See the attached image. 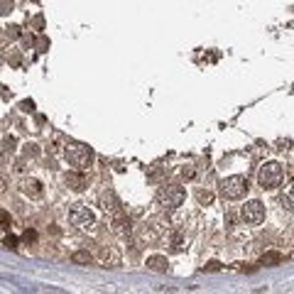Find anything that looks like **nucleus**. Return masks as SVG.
Listing matches in <instances>:
<instances>
[{
    "mask_svg": "<svg viewBox=\"0 0 294 294\" xmlns=\"http://www.w3.org/2000/svg\"><path fill=\"white\" fill-rule=\"evenodd\" d=\"M71 260L79 262V265H89V262H91V253H89V250H79V253H74V255H71Z\"/></svg>",
    "mask_w": 294,
    "mask_h": 294,
    "instance_id": "4468645a",
    "label": "nucleus"
},
{
    "mask_svg": "<svg viewBox=\"0 0 294 294\" xmlns=\"http://www.w3.org/2000/svg\"><path fill=\"white\" fill-rule=\"evenodd\" d=\"M101 262L106 267H115V265H120V253L115 248H103L101 250Z\"/></svg>",
    "mask_w": 294,
    "mask_h": 294,
    "instance_id": "9b49d317",
    "label": "nucleus"
},
{
    "mask_svg": "<svg viewBox=\"0 0 294 294\" xmlns=\"http://www.w3.org/2000/svg\"><path fill=\"white\" fill-rule=\"evenodd\" d=\"M184 248H186V245H184V236H181V233H172V250H174V253H181Z\"/></svg>",
    "mask_w": 294,
    "mask_h": 294,
    "instance_id": "2eb2a0df",
    "label": "nucleus"
},
{
    "mask_svg": "<svg viewBox=\"0 0 294 294\" xmlns=\"http://www.w3.org/2000/svg\"><path fill=\"white\" fill-rule=\"evenodd\" d=\"M67 162L71 167H79V170H86L93 164V150L86 145H71L67 147Z\"/></svg>",
    "mask_w": 294,
    "mask_h": 294,
    "instance_id": "39448f33",
    "label": "nucleus"
},
{
    "mask_svg": "<svg viewBox=\"0 0 294 294\" xmlns=\"http://www.w3.org/2000/svg\"><path fill=\"white\" fill-rule=\"evenodd\" d=\"M240 216H243V221H245V223L258 226V223L265 221V204H260V201H255V199H253V201H248V204L243 206Z\"/></svg>",
    "mask_w": 294,
    "mask_h": 294,
    "instance_id": "423d86ee",
    "label": "nucleus"
},
{
    "mask_svg": "<svg viewBox=\"0 0 294 294\" xmlns=\"http://www.w3.org/2000/svg\"><path fill=\"white\" fill-rule=\"evenodd\" d=\"M67 184L74 189V192H81V189H86V177H83V174H76V172H69Z\"/></svg>",
    "mask_w": 294,
    "mask_h": 294,
    "instance_id": "f8f14e48",
    "label": "nucleus"
},
{
    "mask_svg": "<svg viewBox=\"0 0 294 294\" xmlns=\"http://www.w3.org/2000/svg\"><path fill=\"white\" fill-rule=\"evenodd\" d=\"M284 179V167L280 162H265L258 172V184L262 189H277Z\"/></svg>",
    "mask_w": 294,
    "mask_h": 294,
    "instance_id": "f257e3e1",
    "label": "nucleus"
},
{
    "mask_svg": "<svg viewBox=\"0 0 294 294\" xmlns=\"http://www.w3.org/2000/svg\"><path fill=\"white\" fill-rule=\"evenodd\" d=\"M23 240L25 243H37V230H25Z\"/></svg>",
    "mask_w": 294,
    "mask_h": 294,
    "instance_id": "a211bd4d",
    "label": "nucleus"
},
{
    "mask_svg": "<svg viewBox=\"0 0 294 294\" xmlns=\"http://www.w3.org/2000/svg\"><path fill=\"white\" fill-rule=\"evenodd\" d=\"M0 226L10 228V214L8 211H0Z\"/></svg>",
    "mask_w": 294,
    "mask_h": 294,
    "instance_id": "aec40b11",
    "label": "nucleus"
},
{
    "mask_svg": "<svg viewBox=\"0 0 294 294\" xmlns=\"http://www.w3.org/2000/svg\"><path fill=\"white\" fill-rule=\"evenodd\" d=\"M69 221L76 228H83V230H91L96 226V216L86 204H74L69 208Z\"/></svg>",
    "mask_w": 294,
    "mask_h": 294,
    "instance_id": "20e7f679",
    "label": "nucleus"
},
{
    "mask_svg": "<svg viewBox=\"0 0 294 294\" xmlns=\"http://www.w3.org/2000/svg\"><path fill=\"white\" fill-rule=\"evenodd\" d=\"M20 192H23L25 196H30V199H39V196L45 194V189H42V181H39V179L27 177V179L20 181Z\"/></svg>",
    "mask_w": 294,
    "mask_h": 294,
    "instance_id": "0eeeda50",
    "label": "nucleus"
},
{
    "mask_svg": "<svg viewBox=\"0 0 294 294\" xmlns=\"http://www.w3.org/2000/svg\"><path fill=\"white\" fill-rule=\"evenodd\" d=\"M3 245H5V248H12V250H15V248H17V238H15V236H8L5 240H3Z\"/></svg>",
    "mask_w": 294,
    "mask_h": 294,
    "instance_id": "6ab92c4d",
    "label": "nucleus"
},
{
    "mask_svg": "<svg viewBox=\"0 0 294 294\" xmlns=\"http://www.w3.org/2000/svg\"><path fill=\"white\" fill-rule=\"evenodd\" d=\"M184 199H186V192L181 189V186H162L157 194V204L164 208V211H174V208H179L184 204Z\"/></svg>",
    "mask_w": 294,
    "mask_h": 294,
    "instance_id": "7ed1b4c3",
    "label": "nucleus"
},
{
    "mask_svg": "<svg viewBox=\"0 0 294 294\" xmlns=\"http://www.w3.org/2000/svg\"><path fill=\"white\" fill-rule=\"evenodd\" d=\"M181 177H184V179H192L194 170H192V167H184V170H181Z\"/></svg>",
    "mask_w": 294,
    "mask_h": 294,
    "instance_id": "4be33fe9",
    "label": "nucleus"
},
{
    "mask_svg": "<svg viewBox=\"0 0 294 294\" xmlns=\"http://www.w3.org/2000/svg\"><path fill=\"white\" fill-rule=\"evenodd\" d=\"M5 186H8V179H5V177H3V174H0V194L5 192Z\"/></svg>",
    "mask_w": 294,
    "mask_h": 294,
    "instance_id": "5701e85b",
    "label": "nucleus"
},
{
    "mask_svg": "<svg viewBox=\"0 0 294 294\" xmlns=\"http://www.w3.org/2000/svg\"><path fill=\"white\" fill-rule=\"evenodd\" d=\"M111 226H113V233H118V236H130V230H133V228H130V218L125 214H120V211L113 216Z\"/></svg>",
    "mask_w": 294,
    "mask_h": 294,
    "instance_id": "6e6552de",
    "label": "nucleus"
},
{
    "mask_svg": "<svg viewBox=\"0 0 294 294\" xmlns=\"http://www.w3.org/2000/svg\"><path fill=\"white\" fill-rule=\"evenodd\" d=\"M98 206H101L103 211H115V208H118V196H115L113 189L101 192V196H98Z\"/></svg>",
    "mask_w": 294,
    "mask_h": 294,
    "instance_id": "1a4fd4ad",
    "label": "nucleus"
},
{
    "mask_svg": "<svg viewBox=\"0 0 294 294\" xmlns=\"http://www.w3.org/2000/svg\"><path fill=\"white\" fill-rule=\"evenodd\" d=\"M280 262H282V255H280L277 250H267V253L262 255L260 265H265V267H277Z\"/></svg>",
    "mask_w": 294,
    "mask_h": 294,
    "instance_id": "ddd939ff",
    "label": "nucleus"
},
{
    "mask_svg": "<svg viewBox=\"0 0 294 294\" xmlns=\"http://www.w3.org/2000/svg\"><path fill=\"white\" fill-rule=\"evenodd\" d=\"M204 270H208V272H218V270H221V262H218V260L206 262V267H204Z\"/></svg>",
    "mask_w": 294,
    "mask_h": 294,
    "instance_id": "412c9836",
    "label": "nucleus"
},
{
    "mask_svg": "<svg viewBox=\"0 0 294 294\" xmlns=\"http://www.w3.org/2000/svg\"><path fill=\"white\" fill-rule=\"evenodd\" d=\"M199 201H201V204H211V201H214V194L211 192H199Z\"/></svg>",
    "mask_w": 294,
    "mask_h": 294,
    "instance_id": "f3484780",
    "label": "nucleus"
},
{
    "mask_svg": "<svg viewBox=\"0 0 294 294\" xmlns=\"http://www.w3.org/2000/svg\"><path fill=\"white\" fill-rule=\"evenodd\" d=\"M12 0H0V15H8V12H12Z\"/></svg>",
    "mask_w": 294,
    "mask_h": 294,
    "instance_id": "dca6fc26",
    "label": "nucleus"
},
{
    "mask_svg": "<svg viewBox=\"0 0 294 294\" xmlns=\"http://www.w3.org/2000/svg\"><path fill=\"white\" fill-rule=\"evenodd\" d=\"M147 270H152V272H167V270H170V262H167V258H164V255H150V258H147Z\"/></svg>",
    "mask_w": 294,
    "mask_h": 294,
    "instance_id": "9d476101",
    "label": "nucleus"
},
{
    "mask_svg": "<svg viewBox=\"0 0 294 294\" xmlns=\"http://www.w3.org/2000/svg\"><path fill=\"white\" fill-rule=\"evenodd\" d=\"M23 111H32V101H25L23 103Z\"/></svg>",
    "mask_w": 294,
    "mask_h": 294,
    "instance_id": "b1692460",
    "label": "nucleus"
},
{
    "mask_svg": "<svg viewBox=\"0 0 294 294\" xmlns=\"http://www.w3.org/2000/svg\"><path fill=\"white\" fill-rule=\"evenodd\" d=\"M248 192V179L240 177V174H233V177H226L221 181V196L228 199V201H236V199H243Z\"/></svg>",
    "mask_w": 294,
    "mask_h": 294,
    "instance_id": "f03ea898",
    "label": "nucleus"
}]
</instances>
